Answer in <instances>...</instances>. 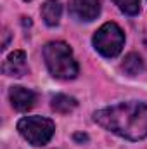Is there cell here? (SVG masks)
<instances>
[{"label": "cell", "instance_id": "9", "mask_svg": "<svg viewBox=\"0 0 147 149\" xmlns=\"http://www.w3.org/2000/svg\"><path fill=\"white\" fill-rule=\"evenodd\" d=\"M121 70L128 74V76H139V74L144 73L146 64H144V61H142V57H140L139 54L130 52V54L125 57V61L121 63Z\"/></svg>", "mask_w": 147, "mask_h": 149}, {"label": "cell", "instance_id": "7", "mask_svg": "<svg viewBox=\"0 0 147 149\" xmlns=\"http://www.w3.org/2000/svg\"><path fill=\"white\" fill-rule=\"evenodd\" d=\"M2 71L7 76H23L28 73V64H26V54L23 50H14L12 54L7 56V59L2 64Z\"/></svg>", "mask_w": 147, "mask_h": 149}, {"label": "cell", "instance_id": "8", "mask_svg": "<svg viewBox=\"0 0 147 149\" xmlns=\"http://www.w3.org/2000/svg\"><path fill=\"white\" fill-rule=\"evenodd\" d=\"M62 14V5L59 0H47L42 5V17L49 26H57L61 21Z\"/></svg>", "mask_w": 147, "mask_h": 149}, {"label": "cell", "instance_id": "4", "mask_svg": "<svg viewBox=\"0 0 147 149\" xmlns=\"http://www.w3.org/2000/svg\"><path fill=\"white\" fill-rule=\"evenodd\" d=\"M125 45V33L116 23L102 24L94 35V47L104 57H116Z\"/></svg>", "mask_w": 147, "mask_h": 149}, {"label": "cell", "instance_id": "6", "mask_svg": "<svg viewBox=\"0 0 147 149\" xmlns=\"http://www.w3.org/2000/svg\"><path fill=\"white\" fill-rule=\"evenodd\" d=\"M9 99L12 102V108L17 111H28L35 106L37 102V94L30 88L24 87H10L9 90Z\"/></svg>", "mask_w": 147, "mask_h": 149}, {"label": "cell", "instance_id": "11", "mask_svg": "<svg viewBox=\"0 0 147 149\" xmlns=\"http://www.w3.org/2000/svg\"><path fill=\"white\" fill-rule=\"evenodd\" d=\"M121 12L128 14V16H135L140 10V0H112Z\"/></svg>", "mask_w": 147, "mask_h": 149}, {"label": "cell", "instance_id": "2", "mask_svg": "<svg viewBox=\"0 0 147 149\" xmlns=\"http://www.w3.org/2000/svg\"><path fill=\"white\" fill-rule=\"evenodd\" d=\"M43 59L50 74L59 80H73L78 74V63L73 50L64 42H50L43 49Z\"/></svg>", "mask_w": 147, "mask_h": 149}, {"label": "cell", "instance_id": "1", "mask_svg": "<svg viewBox=\"0 0 147 149\" xmlns=\"http://www.w3.org/2000/svg\"><path fill=\"white\" fill-rule=\"evenodd\" d=\"M95 123L128 141L147 137V102L130 101L94 113Z\"/></svg>", "mask_w": 147, "mask_h": 149}, {"label": "cell", "instance_id": "13", "mask_svg": "<svg viewBox=\"0 0 147 149\" xmlns=\"http://www.w3.org/2000/svg\"><path fill=\"white\" fill-rule=\"evenodd\" d=\"M24 2H31V0H24Z\"/></svg>", "mask_w": 147, "mask_h": 149}, {"label": "cell", "instance_id": "10", "mask_svg": "<svg viewBox=\"0 0 147 149\" xmlns=\"http://www.w3.org/2000/svg\"><path fill=\"white\" fill-rule=\"evenodd\" d=\"M52 109L55 113H61V114H68V113H71L78 106V102H76V99L74 97H69V95H66V94H57V95H54L52 97Z\"/></svg>", "mask_w": 147, "mask_h": 149}, {"label": "cell", "instance_id": "5", "mask_svg": "<svg viewBox=\"0 0 147 149\" xmlns=\"http://www.w3.org/2000/svg\"><path fill=\"white\" fill-rule=\"evenodd\" d=\"M69 10L80 21H94L101 14V0H71Z\"/></svg>", "mask_w": 147, "mask_h": 149}, {"label": "cell", "instance_id": "3", "mask_svg": "<svg viewBox=\"0 0 147 149\" xmlns=\"http://www.w3.org/2000/svg\"><path fill=\"white\" fill-rule=\"evenodd\" d=\"M17 130L31 146H45L52 139L55 125L52 120L43 116H24L19 120Z\"/></svg>", "mask_w": 147, "mask_h": 149}, {"label": "cell", "instance_id": "12", "mask_svg": "<svg viewBox=\"0 0 147 149\" xmlns=\"http://www.w3.org/2000/svg\"><path fill=\"white\" fill-rule=\"evenodd\" d=\"M74 141H78V142H87V141H88V135H87V134H74Z\"/></svg>", "mask_w": 147, "mask_h": 149}]
</instances>
